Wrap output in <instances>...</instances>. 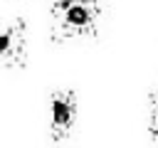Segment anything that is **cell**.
I'll return each instance as SVG.
<instances>
[{
	"label": "cell",
	"instance_id": "cell-1",
	"mask_svg": "<svg viewBox=\"0 0 158 148\" xmlns=\"http://www.w3.org/2000/svg\"><path fill=\"white\" fill-rule=\"evenodd\" d=\"M99 0H52V37L54 42H72L91 37L99 27Z\"/></svg>",
	"mask_w": 158,
	"mask_h": 148
},
{
	"label": "cell",
	"instance_id": "cell-2",
	"mask_svg": "<svg viewBox=\"0 0 158 148\" xmlns=\"http://www.w3.org/2000/svg\"><path fill=\"white\" fill-rule=\"evenodd\" d=\"M79 118V99L72 89H54L47 99V131L54 143L67 141Z\"/></svg>",
	"mask_w": 158,
	"mask_h": 148
},
{
	"label": "cell",
	"instance_id": "cell-3",
	"mask_svg": "<svg viewBox=\"0 0 158 148\" xmlns=\"http://www.w3.org/2000/svg\"><path fill=\"white\" fill-rule=\"evenodd\" d=\"M30 32L22 17H0V67L20 69L27 62Z\"/></svg>",
	"mask_w": 158,
	"mask_h": 148
},
{
	"label": "cell",
	"instance_id": "cell-4",
	"mask_svg": "<svg viewBox=\"0 0 158 148\" xmlns=\"http://www.w3.org/2000/svg\"><path fill=\"white\" fill-rule=\"evenodd\" d=\"M148 133L158 143V91H153L148 99Z\"/></svg>",
	"mask_w": 158,
	"mask_h": 148
}]
</instances>
